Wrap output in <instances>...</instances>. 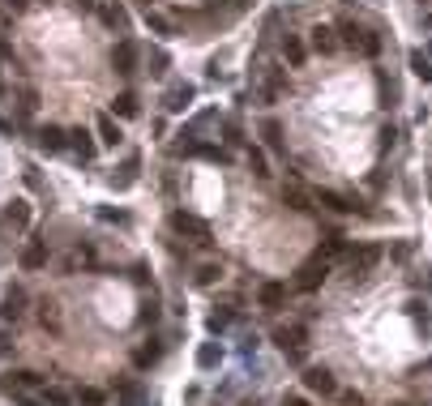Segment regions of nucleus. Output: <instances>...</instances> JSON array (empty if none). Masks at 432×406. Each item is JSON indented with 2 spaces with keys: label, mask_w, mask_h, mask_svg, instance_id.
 <instances>
[{
  "label": "nucleus",
  "mask_w": 432,
  "mask_h": 406,
  "mask_svg": "<svg viewBox=\"0 0 432 406\" xmlns=\"http://www.w3.org/2000/svg\"><path fill=\"white\" fill-rule=\"evenodd\" d=\"M0 390L9 398H34L43 390V377L39 372H9V377H0Z\"/></svg>",
  "instance_id": "nucleus-1"
},
{
  "label": "nucleus",
  "mask_w": 432,
  "mask_h": 406,
  "mask_svg": "<svg viewBox=\"0 0 432 406\" xmlns=\"http://www.w3.org/2000/svg\"><path fill=\"white\" fill-rule=\"evenodd\" d=\"M381 261V248L377 244H360V248H347V274L351 278H364L373 265Z\"/></svg>",
  "instance_id": "nucleus-2"
},
{
  "label": "nucleus",
  "mask_w": 432,
  "mask_h": 406,
  "mask_svg": "<svg viewBox=\"0 0 432 406\" xmlns=\"http://www.w3.org/2000/svg\"><path fill=\"white\" fill-rule=\"evenodd\" d=\"M326 274H330V261H326V257L304 261V265L296 270V291H317V287L326 283Z\"/></svg>",
  "instance_id": "nucleus-3"
},
{
  "label": "nucleus",
  "mask_w": 432,
  "mask_h": 406,
  "mask_svg": "<svg viewBox=\"0 0 432 406\" xmlns=\"http://www.w3.org/2000/svg\"><path fill=\"white\" fill-rule=\"evenodd\" d=\"M171 231H180V235H193V244H210V227H206L197 214H184V210H176V214H171Z\"/></svg>",
  "instance_id": "nucleus-4"
},
{
  "label": "nucleus",
  "mask_w": 432,
  "mask_h": 406,
  "mask_svg": "<svg viewBox=\"0 0 432 406\" xmlns=\"http://www.w3.org/2000/svg\"><path fill=\"white\" fill-rule=\"evenodd\" d=\"M111 68H116L120 77H129V73H137V43H129V39H120V43L111 47Z\"/></svg>",
  "instance_id": "nucleus-5"
},
{
  "label": "nucleus",
  "mask_w": 432,
  "mask_h": 406,
  "mask_svg": "<svg viewBox=\"0 0 432 406\" xmlns=\"http://www.w3.org/2000/svg\"><path fill=\"white\" fill-rule=\"evenodd\" d=\"M304 385H308L313 394H321V398L338 394V381H334V372H330V368H304Z\"/></svg>",
  "instance_id": "nucleus-6"
},
{
  "label": "nucleus",
  "mask_w": 432,
  "mask_h": 406,
  "mask_svg": "<svg viewBox=\"0 0 432 406\" xmlns=\"http://www.w3.org/2000/svg\"><path fill=\"white\" fill-rule=\"evenodd\" d=\"M30 227V205L26 201H9L0 214V231H26Z\"/></svg>",
  "instance_id": "nucleus-7"
},
{
  "label": "nucleus",
  "mask_w": 432,
  "mask_h": 406,
  "mask_svg": "<svg viewBox=\"0 0 432 406\" xmlns=\"http://www.w3.org/2000/svg\"><path fill=\"white\" fill-rule=\"evenodd\" d=\"M193 98H197V90H193L189 81H180V86H171V90L163 94V107H167V111H189Z\"/></svg>",
  "instance_id": "nucleus-8"
},
{
  "label": "nucleus",
  "mask_w": 432,
  "mask_h": 406,
  "mask_svg": "<svg viewBox=\"0 0 432 406\" xmlns=\"http://www.w3.org/2000/svg\"><path fill=\"white\" fill-rule=\"evenodd\" d=\"M34 141H39V150L56 154V150H64V146H69V133H64V128H56V124H43Z\"/></svg>",
  "instance_id": "nucleus-9"
},
{
  "label": "nucleus",
  "mask_w": 432,
  "mask_h": 406,
  "mask_svg": "<svg viewBox=\"0 0 432 406\" xmlns=\"http://www.w3.org/2000/svg\"><path fill=\"white\" fill-rule=\"evenodd\" d=\"M47 265V240H30L21 248V270H43Z\"/></svg>",
  "instance_id": "nucleus-10"
},
{
  "label": "nucleus",
  "mask_w": 432,
  "mask_h": 406,
  "mask_svg": "<svg viewBox=\"0 0 432 406\" xmlns=\"http://www.w3.org/2000/svg\"><path fill=\"white\" fill-rule=\"evenodd\" d=\"M274 338H278V347H283V351H304V342H308V330H304V325H283Z\"/></svg>",
  "instance_id": "nucleus-11"
},
{
  "label": "nucleus",
  "mask_w": 432,
  "mask_h": 406,
  "mask_svg": "<svg viewBox=\"0 0 432 406\" xmlns=\"http://www.w3.org/2000/svg\"><path fill=\"white\" fill-rule=\"evenodd\" d=\"M278 51H283V60H287L291 68H300V64H304V43H300V34H283Z\"/></svg>",
  "instance_id": "nucleus-12"
},
{
  "label": "nucleus",
  "mask_w": 432,
  "mask_h": 406,
  "mask_svg": "<svg viewBox=\"0 0 432 406\" xmlns=\"http://www.w3.org/2000/svg\"><path fill=\"white\" fill-rule=\"evenodd\" d=\"M69 150H73L81 163H90V158H94V141H90V133H86V128H73V133H69Z\"/></svg>",
  "instance_id": "nucleus-13"
},
{
  "label": "nucleus",
  "mask_w": 432,
  "mask_h": 406,
  "mask_svg": "<svg viewBox=\"0 0 432 406\" xmlns=\"http://www.w3.org/2000/svg\"><path fill=\"white\" fill-rule=\"evenodd\" d=\"M137 171H141V154H129V158L120 163V176H111V188H129V184L137 180Z\"/></svg>",
  "instance_id": "nucleus-14"
},
{
  "label": "nucleus",
  "mask_w": 432,
  "mask_h": 406,
  "mask_svg": "<svg viewBox=\"0 0 432 406\" xmlns=\"http://www.w3.org/2000/svg\"><path fill=\"white\" fill-rule=\"evenodd\" d=\"M257 304H261V308H283V304H287V287H283V283H266V287L257 291Z\"/></svg>",
  "instance_id": "nucleus-15"
},
{
  "label": "nucleus",
  "mask_w": 432,
  "mask_h": 406,
  "mask_svg": "<svg viewBox=\"0 0 432 406\" xmlns=\"http://www.w3.org/2000/svg\"><path fill=\"white\" fill-rule=\"evenodd\" d=\"M39 325H43V330H51V334H60V330H64L56 300H39Z\"/></svg>",
  "instance_id": "nucleus-16"
},
{
  "label": "nucleus",
  "mask_w": 432,
  "mask_h": 406,
  "mask_svg": "<svg viewBox=\"0 0 432 406\" xmlns=\"http://www.w3.org/2000/svg\"><path fill=\"white\" fill-rule=\"evenodd\" d=\"M338 34H343V47L360 51V47H364V34H368V30H364V26H356V21H343V26H338Z\"/></svg>",
  "instance_id": "nucleus-17"
},
{
  "label": "nucleus",
  "mask_w": 432,
  "mask_h": 406,
  "mask_svg": "<svg viewBox=\"0 0 432 406\" xmlns=\"http://www.w3.org/2000/svg\"><path fill=\"white\" fill-rule=\"evenodd\" d=\"M317 201H321L326 210H334V214H351V210H356L343 193H330V188H321V193H317Z\"/></svg>",
  "instance_id": "nucleus-18"
},
{
  "label": "nucleus",
  "mask_w": 432,
  "mask_h": 406,
  "mask_svg": "<svg viewBox=\"0 0 432 406\" xmlns=\"http://www.w3.org/2000/svg\"><path fill=\"white\" fill-rule=\"evenodd\" d=\"M21 313H26V295H21V291L13 287V291L4 295V308H0V317H4V321H17Z\"/></svg>",
  "instance_id": "nucleus-19"
},
{
  "label": "nucleus",
  "mask_w": 432,
  "mask_h": 406,
  "mask_svg": "<svg viewBox=\"0 0 432 406\" xmlns=\"http://www.w3.org/2000/svg\"><path fill=\"white\" fill-rule=\"evenodd\" d=\"M120 137H124L120 124H116L111 116H99V141H103V146H120Z\"/></svg>",
  "instance_id": "nucleus-20"
},
{
  "label": "nucleus",
  "mask_w": 432,
  "mask_h": 406,
  "mask_svg": "<svg viewBox=\"0 0 432 406\" xmlns=\"http://www.w3.org/2000/svg\"><path fill=\"white\" fill-rule=\"evenodd\" d=\"M159 355H163V347H159V342L150 338L146 347H137V355H133V364H137V368H154V364H159Z\"/></svg>",
  "instance_id": "nucleus-21"
},
{
  "label": "nucleus",
  "mask_w": 432,
  "mask_h": 406,
  "mask_svg": "<svg viewBox=\"0 0 432 406\" xmlns=\"http://www.w3.org/2000/svg\"><path fill=\"white\" fill-rule=\"evenodd\" d=\"M313 47H317L321 56H330V51L338 47V39H334V30H330V26H317V30H313Z\"/></svg>",
  "instance_id": "nucleus-22"
},
{
  "label": "nucleus",
  "mask_w": 432,
  "mask_h": 406,
  "mask_svg": "<svg viewBox=\"0 0 432 406\" xmlns=\"http://www.w3.org/2000/svg\"><path fill=\"white\" fill-rule=\"evenodd\" d=\"M111 111H116V116H124V120H133V116H137V94H133V90H124V94H116V103H111Z\"/></svg>",
  "instance_id": "nucleus-23"
},
{
  "label": "nucleus",
  "mask_w": 432,
  "mask_h": 406,
  "mask_svg": "<svg viewBox=\"0 0 432 406\" xmlns=\"http://www.w3.org/2000/svg\"><path fill=\"white\" fill-rule=\"evenodd\" d=\"M338 253H347V235H343V231H330L317 257H326V261H330V257H338Z\"/></svg>",
  "instance_id": "nucleus-24"
},
{
  "label": "nucleus",
  "mask_w": 432,
  "mask_h": 406,
  "mask_svg": "<svg viewBox=\"0 0 432 406\" xmlns=\"http://www.w3.org/2000/svg\"><path fill=\"white\" fill-rule=\"evenodd\" d=\"M103 21H107L111 30H129V17H124L120 4H103Z\"/></svg>",
  "instance_id": "nucleus-25"
},
{
  "label": "nucleus",
  "mask_w": 432,
  "mask_h": 406,
  "mask_svg": "<svg viewBox=\"0 0 432 406\" xmlns=\"http://www.w3.org/2000/svg\"><path fill=\"white\" fill-rule=\"evenodd\" d=\"M411 73H416L420 81H432V60L424 51H411Z\"/></svg>",
  "instance_id": "nucleus-26"
},
{
  "label": "nucleus",
  "mask_w": 432,
  "mask_h": 406,
  "mask_svg": "<svg viewBox=\"0 0 432 406\" xmlns=\"http://www.w3.org/2000/svg\"><path fill=\"white\" fill-rule=\"evenodd\" d=\"M218 360H223V347H218V342H206V347L197 351V364H201V368H214Z\"/></svg>",
  "instance_id": "nucleus-27"
},
{
  "label": "nucleus",
  "mask_w": 432,
  "mask_h": 406,
  "mask_svg": "<svg viewBox=\"0 0 432 406\" xmlns=\"http://www.w3.org/2000/svg\"><path fill=\"white\" fill-rule=\"evenodd\" d=\"M116 394H120V402H124V406H137V402H141V390H137L133 381H120V385H116Z\"/></svg>",
  "instance_id": "nucleus-28"
},
{
  "label": "nucleus",
  "mask_w": 432,
  "mask_h": 406,
  "mask_svg": "<svg viewBox=\"0 0 432 406\" xmlns=\"http://www.w3.org/2000/svg\"><path fill=\"white\" fill-rule=\"evenodd\" d=\"M261 137H266V146L278 150V146H283V128H278V120H266V124H261Z\"/></svg>",
  "instance_id": "nucleus-29"
},
{
  "label": "nucleus",
  "mask_w": 432,
  "mask_h": 406,
  "mask_svg": "<svg viewBox=\"0 0 432 406\" xmlns=\"http://www.w3.org/2000/svg\"><path fill=\"white\" fill-rule=\"evenodd\" d=\"M103 390H94V385H86V390H77V406H103Z\"/></svg>",
  "instance_id": "nucleus-30"
},
{
  "label": "nucleus",
  "mask_w": 432,
  "mask_h": 406,
  "mask_svg": "<svg viewBox=\"0 0 432 406\" xmlns=\"http://www.w3.org/2000/svg\"><path fill=\"white\" fill-rule=\"evenodd\" d=\"M146 26H150V30H154V34H163V39H167V34H171V21H167V17H163V13H146Z\"/></svg>",
  "instance_id": "nucleus-31"
},
{
  "label": "nucleus",
  "mask_w": 432,
  "mask_h": 406,
  "mask_svg": "<svg viewBox=\"0 0 432 406\" xmlns=\"http://www.w3.org/2000/svg\"><path fill=\"white\" fill-rule=\"evenodd\" d=\"M248 167H253V176H270V167H266V154H261L257 146H248Z\"/></svg>",
  "instance_id": "nucleus-32"
},
{
  "label": "nucleus",
  "mask_w": 432,
  "mask_h": 406,
  "mask_svg": "<svg viewBox=\"0 0 432 406\" xmlns=\"http://www.w3.org/2000/svg\"><path fill=\"white\" fill-rule=\"evenodd\" d=\"M283 201H287V205H291V210H300V214H304V210H308V205H304V201H308V197H304V193H300V188H296V184H291V188H283Z\"/></svg>",
  "instance_id": "nucleus-33"
},
{
  "label": "nucleus",
  "mask_w": 432,
  "mask_h": 406,
  "mask_svg": "<svg viewBox=\"0 0 432 406\" xmlns=\"http://www.w3.org/2000/svg\"><path fill=\"white\" fill-rule=\"evenodd\" d=\"M206 325H210V334H223V330L231 325V313H210V321H206Z\"/></svg>",
  "instance_id": "nucleus-34"
},
{
  "label": "nucleus",
  "mask_w": 432,
  "mask_h": 406,
  "mask_svg": "<svg viewBox=\"0 0 432 406\" xmlns=\"http://www.w3.org/2000/svg\"><path fill=\"white\" fill-rule=\"evenodd\" d=\"M377 51H381V34H373V30H368V34H364V47H360V56H377Z\"/></svg>",
  "instance_id": "nucleus-35"
},
{
  "label": "nucleus",
  "mask_w": 432,
  "mask_h": 406,
  "mask_svg": "<svg viewBox=\"0 0 432 406\" xmlns=\"http://www.w3.org/2000/svg\"><path fill=\"white\" fill-rule=\"evenodd\" d=\"M150 64H154L150 73H167V64H171V60H167V51H163V47H154V51H150Z\"/></svg>",
  "instance_id": "nucleus-36"
},
{
  "label": "nucleus",
  "mask_w": 432,
  "mask_h": 406,
  "mask_svg": "<svg viewBox=\"0 0 432 406\" xmlns=\"http://www.w3.org/2000/svg\"><path fill=\"white\" fill-rule=\"evenodd\" d=\"M218 274H223L218 265H201V270H197V287H210V283H214Z\"/></svg>",
  "instance_id": "nucleus-37"
},
{
  "label": "nucleus",
  "mask_w": 432,
  "mask_h": 406,
  "mask_svg": "<svg viewBox=\"0 0 432 406\" xmlns=\"http://www.w3.org/2000/svg\"><path fill=\"white\" fill-rule=\"evenodd\" d=\"M99 218H103V223H120V227L129 223V214H124V210H107V205L99 210Z\"/></svg>",
  "instance_id": "nucleus-38"
},
{
  "label": "nucleus",
  "mask_w": 432,
  "mask_h": 406,
  "mask_svg": "<svg viewBox=\"0 0 432 406\" xmlns=\"http://www.w3.org/2000/svg\"><path fill=\"white\" fill-rule=\"evenodd\" d=\"M47 406H69V394L64 390H47Z\"/></svg>",
  "instance_id": "nucleus-39"
},
{
  "label": "nucleus",
  "mask_w": 432,
  "mask_h": 406,
  "mask_svg": "<svg viewBox=\"0 0 432 406\" xmlns=\"http://www.w3.org/2000/svg\"><path fill=\"white\" fill-rule=\"evenodd\" d=\"M244 137H240V124L236 120H227V146H240Z\"/></svg>",
  "instance_id": "nucleus-40"
},
{
  "label": "nucleus",
  "mask_w": 432,
  "mask_h": 406,
  "mask_svg": "<svg viewBox=\"0 0 432 406\" xmlns=\"http://www.w3.org/2000/svg\"><path fill=\"white\" fill-rule=\"evenodd\" d=\"M141 321H146V325H154V321H159V308H154V304H146V308H141Z\"/></svg>",
  "instance_id": "nucleus-41"
},
{
  "label": "nucleus",
  "mask_w": 432,
  "mask_h": 406,
  "mask_svg": "<svg viewBox=\"0 0 432 406\" xmlns=\"http://www.w3.org/2000/svg\"><path fill=\"white\" fill-rule=\"evenodd\" d=\"M343 406H364V398L360 394H343Z\"/></svg>",
  "instance_id": "nucleus-42"
},
{
  "label": "nucleus",
  "mask_w": 432,
  "mask_h": 406,
  "mask_svg": "<svg viewBox=\"0 0 432 406\" xmlns=\"http://www.w3.org/2000/svg\"><path fill=\"white\" fill-rule=\"evenodd\" d=\"M283 406H313V402H304L300 394H291V398H287V402H283Z\"/></svg>",
  "instance_id": "nucleus-43"
},
{
  "label": "nucleus",
  "mask_w": 432,
  "mask_h": 406,
  "mask_svg": "<svg viewBox=\"0 0 432 406\" xmlns=\"http://www.w3.org/2000/svg\"><path fill=\"white\" fill-rule=\"evenodd\" d=\"M4 4H9V9H17V13H21V9H26V4H30V0H4Z\"/></svg>",
  "instance_id": "nucleus-44"
},
{
  "label": "nucleus",
  "mask_w": 432,
  "mask_h": 406,
  "mask_svg": "<svg viewBox=\"0 0 432 406\" xmlns=\"http://www.w3.org/2000/svg\"><path fill=\"white\" fill-rule=\"evenodd\" d=\"M9 347H13V342H9V338H0V355H4V351H9Z\"/></svg>",
  "instance_id": "nucleus-45"
},
{
  "label": "nucleus",
  "mask_w": 432,
  "mask_h": 406,
  "mask_svg": "<svg viewBox=\"0 0 432 406\" xmlns=\"http://www.w3.org/2000/svg\"><path fill=\"white\" fill-rule=\"evenodd\" d=\"M73 4H77V9H90V4H94V0H73Z\"/></svg>",
  "instance_id": "nucleus-46"
},
{
  "label": "nucleus",
  "mask_w": 432,
  "mask_h": 406,
  "mask_svg": "<svg viewBox=\"0 0 432 406\" xmlns=\"http://www.w3.org/2000/svg\"><path fill=\"white\" fill-rule=\"evenodd\" d=\"M428 60H432V43H428Z\"/></svg>",
  "instance_id": "nucleus-47"
},
{
  "label": "nucleus",
  "mask_w": 432,
  "mask_h": 406,
  "mask_svg": "<svg viewBox=\"0 0 432 406\" xmlns=\"http://www.w3.org/2000/svg\"><path fill=\"white\" fill-rule=\"evenodd\" d=\"M428 188H432V180H428Z\"/></svg>",
  "instance_id": "nucleus-48"
}]
</instances>
